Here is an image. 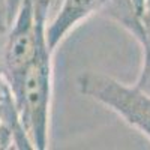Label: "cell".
<instances>
[{"mask_svg":"<svg viewBox=\"0 0 150 150\" xmlns=\"http://www.w3.org/2000/svg\"><path fill=\"white\" fill-rule=\"evenodd\" d=\"M12 98L32 147L35 150H47L50 147L53 99V53L45 39Z\"/></svg>","mask_w":150,"mask_h":150,"instance_id":"6da1fadb","label":"cell"},{"mask_svg":"<svg viewBox=\"0 0 150 150\" xmlns=\"http://www.w3.org/2000/svg\"><path fill=\"white\" fill-rule=\"evenodd\" d=\"M77 90L104 105L150 141V95L135 84H125L102 72L83 71L77 77Z\"/></svg>","mask_w":150,"mask_h":150,"instance_id":"7a4b0ae2","label":"cell"},{"mask_svg":"<svg viewBox=\"0 0 150 150\" xmlns=\"http://www.w3.org/2000/svg\"><path fill=\"white\" fill-rule=\"evenodd\" d=\"M45 39V27L35 15L33 0H21L3 38V80L14 93Z\"/></svg>","mask_w":150,"mask_h":150,"instance_id":"3957f363","label":"cell"},{"mask_svg":"<svg viewBox=\"0 0 150 150\" xmlns=\"http://www.w3.org/2000/svg\"><path fill=\"white\" fill-rule=\"evenodd\" d=\"M105 0H62L45 24V41L53 54L65 38L90 15L101 11Z\"/></svg>","mask_w":150,"mask_h":150,"instance_id":"277c9868","label":"cell"},{"mask_svg":"<svg viewBox=\"0 0 150 150\" xmlns=\"http://www.w3.org/2000/svg\"><path fill=\"white\" fill-rule=\"evenodd\" d=\"M33 149L20 122L17 105L6 81L0 83V150Z\"/></svg>","mask_w":150,"mask_h":150,"instance_id":"5b68a950","label":"cell"},{"mask_svg":"<svg viewBox=\"0 0 150 150\" xmlns=\"http://www.w3.org/2000/svg\"><path fill=\"white\" fill-rule=\"evenodd\" d=\"M149 0H105L101 11L122 26L131 36L144 32V17Z\"/></svg>","mask_w":150,"mask_h":150,"instance_id":"8992f818","label":"cell"},{"mask_svg":"<svg viewBox=\"0 0 150 150\" xmlns=\"http://www.w3.org/2000/svg\"><path fill=\"white\" fill-rule=\"evenodd\" d=\"M137 42L141 47V68H140V74L138 78L135 81V86L140 90H143L144 93L150 95V39L144 35L143 38L137 39Z\"/></svg>","mask_w":150,"mask_h":150,"instance_id":"52a82bcc","label":"cell"},{"mask_svg":"<svg viewBox=\"0 0 150 150\" xmlns=\"http://www.w3.org/2000/svg\"><path fill=\"white\" fill-rule=\"evenodd\" d=\"M50 3H51V0H33L36 20H38V23H39L41 26H44V27H45V24H47V21H48Z\"/></svg>","mask_w":150,"mask_h":150,"instance_id":"ba28073f","label":"cell"},{"mask_svg":"<svg viewBox=\"0 0 150 150\" xmlns=\"http://www.w3.org/2000/svg\"><path fill=\"white\" fill-rule=\"evenodd\" d=\"M8 29V11H6V0H0V39L5 36Z\"/></svg>","mask_w":150,"mask_h":150,"instance_id":"9c48e42d","label":"cell"},{"mask_svg":"<svg viewBox=\"0 0 150 150\" xmlns=\"http://www.w3.org/2000/svg\"><path fill=\"white\" fill-rule=\"evenodd\" d=\"M6 11H8V26H9L12 18H14V15H15V12H17L15 0H6Z\"/></svg>","mask_w":150,"mask_h":150,"instance_id":"30bf717a","label":"cell"},{"mask_svg":"<svg viewBox=\"0 0 150 150\" xmlns=\"http://www.w3.org/2000/svg\"><path fill=\"white\" fill-rule=\"evenodd\" d=\"M5 38V36H3ZM3 38L0 39V83L3 81V56H2V48H3Z\"/></svg>","mask_w":150,"mask_h":150,"instance_id":"8fae6325","label":"cell"}]
</instances>
